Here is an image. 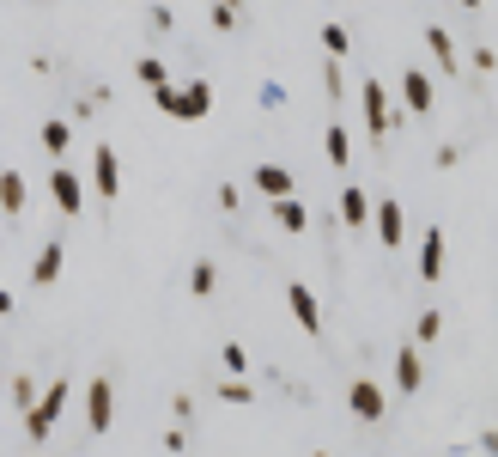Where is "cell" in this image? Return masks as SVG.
Wrapping results in <instances>:
<instances>
[{
    "label": "cell",
    "mask_w": 498,
    "mask_h": 457,
    "mask_svg": "<svg viewBox=\"0 0 498 457\" xmlns=\"http://www.w3.org/2000/svg\"><path fill=\"white\" fill-rule=\"evenodd\" d=\"M61 409H67V378H55V385H49V390H43V396L31 403V415H25V433H31L37 445H43V439L55 433V421H61Z\"/></svg>",
    "instance_id": "cell-1"
},
{
    "label": "cell",
    "mask_w": 498,
    "mask_h": 457,
    "mask_svg": "<svg viewBox=\"0 0 498 457\" xmlns=\"http://www.w3.org/2000/svg\"><path fill=\"white\" fill-rule=\"evenodd\" d=\"M92 183H98L103 202H116V189H122V159H116L110 141H98V153H92Z\"/></svg>",
    "instance_id": "cell-2"
},
{
    "label": "cell",
    "mask_w": 498,
    "mask_h": 457,
    "mask_svg": "<svg viewBox=\"0 0 498 457\" xmlns=\"http://www.w3.org/2000/svg\"><path fill=\"white\" fill-rule=\"evenodd\" d=\"M365 122H371L377 141H383L389 129H401V116H389V92H383V79H365Z\"/></svg>",
    "instance_id": "cell-3"
},
{
    "label": "cell",
    "mask_w": 498,
    "mask_h": 457,
    "mask_svg": "<svg viewBox=\"0 0 498 457\" xmlns=\"http://www.w3.org/2000/svg\"><path fill=\"white\" fill-rule=\"evenodd\" d=\"M49 195H55V208H61L67 220H73V213L86 208V189H79V177L67 171L61 159H55V171H49Z\"/></svg>",
    "instance_id": "cell-4"
},
{
    "label": "cell",
    "mask_w": 498,
    "mask_h": 457,
    "mask_svg": "<svg viewBox=\"0 0 498 457\" xmlns=\"http://www.w3.org/2000/svg\"><path fill=\"white\" fill-rule=\"evenodd\" d=\"M110 415H116V390H110V378H92V390H86V427L110 433Z\"/></svg>",
    "instance_id": "cell-5"
},
{
    "label": "cell",
    "mask_w": 498,
    "mask_h": 457,
    "mask_svg": "<svg viewBox=\"0 0 498 457\" xmlns=\"http://www.w3.org/2000/svg\"><path fill=\"white\" fill-rule=\"evenodd\" d=\"M207 110H213V86H207V79H189V86L176 92V110H170V116H176V122H200Z\"/></svg>",
    "instance_id": "cell-6"
},
{
    "label": "cell",
    "mask_w": 498,
    "mask_h": 457,
    "mask_svg": "<svg viewBox=\"0 0 498 457\" xmlns=\"http://www.w3.org/2000/svg\"><path fill=\"white\" fill-rule=\"evenodd\" d=\"M286 305H292V317H298V329H310V336L322 329V305H316V293H310L304 281L286 287Z\"/></svg>",
    "instance_id": "cell-7"
},
{
    "label": "cell",
    "mask_w": 498,
    "mask_h": 457,
    "mask_svg": "<svg viewBox=\"0 0 498 457\" xmlns=\"http://www.w3.org/2000/svg\"><path fill=\"white\" fill-rule=\"evenodd\" d=\"M347 409H353L359 421H383V390L371 385V378H359V385L347 390Z\"/></svg>",
    "instance_id": "cell-8"
},
{
    "label": "cell",
    "mask_w": 498,
    "mask_h": 457,
    "mask_svg": "<svg viewBox=\"0 0 498 457\" xmlns=\"http://www.w3.org/2000/svg\"><path fill=\"white\" fill-rule=\"evenodd\" d=\"M61 262H67L61 238H49V245L37 250V262H31V281H37V287H55V281H61Z\"/></svg>",
    "instance_id": "cell-9"
},
{
    "label": "cell",
    "mask_w": 498,
    "mask_h": 457,
    "mask_svg": "<svg viewBox=\"0 0 498 457\" xmlns=\"http://www.w3.org/2000/svg\"><path fill=\"white\" fill-rule=\"evenodd\" d=\"M249 183H256L267 202H273V195H292V183H298V177L286 171V165H256V171H249Z\"/></svg>",
    "instance_id": "cell-10"
},
{
    "label": "cell",
    "mask_w": 498,
    "mask_h": 457,
    "mask_svg": "<svg viewBox=\"0 0 498 457\" xmlns=\"http://www.w3.org/2000/svg\"><path fill=\"white\" fill-rule=\"evenodd\" d=\"M273 226H280V232H304V226H310V208H304L298 195H273Z\"/></svg>",
    "instance_id": "cell-11"
},
{
    "label": "cell",
    "mask_w": 498,
    "mask_h": 457,
    "mask_svg": "<svg viewBox=\"0 0 498 457\" xmlns=\"http://www.w3.org/2000/svg\"><path fill=\"white\" fill-rule=\"evenodd\" d=\"M401 98H407V110H413V116H426V110H432V73H401Z\"/></svg>",
    "instance_id": "cell-12"
},
{
    "label": "cell",
    "mask_w": 498,
    "mask_h": 457,
    "mask_svg": "<svg viewBox=\"0 0 498 457\" xmlns=\"http://www.w3.org/2000/svg\"><path fill=\"white\" fill-rule=\"evenodd\" d=\"M371 226H377V238H383V245L396 250L401 245V202H377V208H371Z\"/></svg>",
    "instance_id": "cell-13"
},
{
    "label": "cell",
    "mask_w": 498,
    "mask_h": 457,
    "mask_svg": "<svg viewBox=\"0 0 498 457\" xmlns=\"http://www.w3.org/2000/svg\"><path fill=\"white\" fill-rule=\"evenodd\" d=\"M420 281H444V232H426V245H420Z\"/></svg>",
    "instance_id": "cell-14"
},
{
    "label": "cell",
    "mask_w": 498,
    "mask_h": 457,
    "mask_svg": "<svg viewBox=\"0 0 498 457\" xmlns=\"http://www.w3.org/2000/svg\"><path fill=\"white\" fill-rule=\"evenodd\" d=\"M340 220H347V226H371V195L365 189H353V183L340 189Z\"/></svg>",
    "instance_id": "cell-15"
},
{
    "label": "cell",
    "mask_w": 498,
    "mask_h": 457,
    "mask_svg": "<svg viewBox=\"0 0 498 457\" xmlns=\"http://www.w3.org/2000/svg\"><path fill=\"white\" fill-rule=\"evenodd\" d=\"M426 49L444 62V79H456V43H450V31H444V25H426Z\"/></svg>",
    "instance_id": "cell-16"
},
{
    "label": "cell",
    "mask_w": 498,
    "mask_h": 457,
    "mask_svg": "<svg viewBox=\"0 0 498 457\" xmlns=\"http://www.w3.org/2000/svg\"><path fill=\"white\" fill-rule=\"evenodd\" d=\"M396 385H401V390H420V385H426V366H420V348H401V353H396Z\"/></svg>",
    "instance_id": "cell-17"
},
{
    "label": "cell",
    "mask_w": 498,
    "mask_h": 457,
    "mask_svg": "<svg viewBox=\"0 0 498 457\" xmlns=\"http://www.w3.org/2000/svg\"><path fill=\"white\" fill-rule=\"evenodd\" d=\"M25 202H31V195H25V177H19V171H0V208H6V213H25Z\"/></svg>",
    "instance_id": "cell-18"
},
{
    "label": "cell",
    "mask_w": 498,
    "mask_h": 457,
    "mask_svg": "<svg viewBox=\"0 0 498 457\" xmlns=\"http://www.w3.org/2000/svg\"><path fill=\"white\" fill-rule=\"evenodd\" d=\"M37 141H43L49 159H61L67 146H73V129H67V122H43V135H37Z\"/></svg>",
    "instance_id": "cell-19"
},
{
    "label": "cell",
    "mask_w": 498,
    "mask_h": 457,
    "mask_svg": "<svg viewBox=\"0 0 498 457\" xmlns=\"http://www.w3.org/2000/svg\"><path fill=\"white\" fill-rule=\"evenodd\" d=\"M213 287H219V269H213V262H195V269H189V293H195V299H207Z\"/></svg>",
    "instance_id": "cell-20"
},
{
    "label": "cell",
    "mask_w": 498,
    "mask_h": 457,
    "mask_svg": "<svg viewBox=\"0 0 498 457\" xmlns=\"http://www.w3.org/2000/svg\"><path fill=\"white\" fill-rule=\"evenodd\" d=\"M140 79H146V92H159V86H170V73H165V62H159V55H140Z\"/></svg>",
    "instance_id": "cell-21"
},
{
    "label": "cell",
    "mask_w": 498,
    "mask_h": 457,
    "mask_svg": "<svg viewBox=\"0 0 498 457\" xmlns=\"http://www.w3.org/2000/svg\"><path fill=\"white\" fill-rule=\"evenodd\" d=\"M413 336H420V342H437V336H444V312H420Z\"/></svg>",
    "instance_id": "cell-22"
},
{
    "label": "cell",
    "mask_w": 498,
    "mask_h": 457,
    "mask_svg": "<svg viewBox=\"0 0 498 457\" xmlns=\"http://www.w3.org/2000/svg\"><path fill=\"white\" fill-rule=\"evenodd\" d=\"M329 165H340V171H347V153H353V146H347V129H329Z\"/></svg>",
    "instance_id": "cell-23"
},
{
    "label": "cell",
    "mask_w": 498,
    "mask_h": 457,
    "mask_svg": "<svg viewBox=\"0 0 498 457\" xmlns=\"http://www.w3.org/2000/svg\"><path fill=\"white\" fill-rule=\"evenodd\" d=\"M322 49L340 62V55H347V25H322Z\"/></svg>",
    "instance_id": "cell-24"
},
{
    "label": "cell",
    "mask_w": 498,
    "mask_h": 457,
    "mask_svg": "<svg viewBox=\"0 0 498 457\" xmlns=\"http://www.w3.org/2000/svg\"><path fill=\"white\" fill-rule=\"evenodd\" d=\"M219 360H225V372H249V353H243V342H225V348H219Z\"/></svg>",
    "instance_id": "cell-25"
},
{
    "label": "cell",
    "mask_w": 498,
    "mask_h": 457,
    "mask_svg": "<svg viewBox=\"0 0 498 457\" xmlns=\"http://www.w3.org/2000/svg\"><path fill=\"white\" fill-rule=\"evenodd\" d=\"M232 19H237V0H219V6H213V25H219V31H232Z\"/></svg>",
    "instance_id": "cell-26"
},
{
    "label": "cell",
    "mask_w": 498,
    "mask_h": 457,
    "mask_svg": "<svg viewBox=\"0 0 498 457\" xmlns=\"http://www.w3.org/2000/svg\"><path fill=\"white\" fill-rule=\"evenodd\" d=\"M219 396H225V403H249V385H243V378H232V385H219Z\"/></svg>",
    "instance_id": "cell-27"
},
{
    "label": "cell",
    "mask_w": 498,
    "mask_h": 457,
    "mask_svg": "<svg viewBox=\"0 0 498 457\" xmlns=\"http://www.w3.org/2000/svg\"><path fill=\"white\" fill-rule=\"evenodd\" d=\"M0 317H12V293L6 287H0Z\"/></svg>",
    "instance_id": "cell-28"
},
{
    "label": "cell",
    "mask_w": 498,
    "mask_h": 457,
    "mask_svg": "<svg viewBox=\"0 0 498 457\" xmlns=\"http://www.w3.org/2000/svg\"><path fill=\"white\" fill-rule=\"evenodd\" d=\"M462 6H480V0H462Z\"/></svg>",
    "instance_id": "cell-29"
},
{
    "label": "cell",
    "mask_w": 498,
    "mask_h": 457,
    "mask_svg": "<svg viewBox=\"0 0 498 457\" xmlns=\"http://www.w3.org/2000/svg\"><path fill=\"white\" fill-rule=\"evenodd\" d=\"M316 457H329V452H316Z\"/></svg>",
    "instance_id": "cell-30"
}]
</instances>
